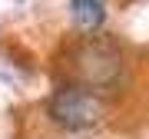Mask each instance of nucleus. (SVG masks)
Instances as JSON below:
<instances>
[{
    "label": "nucleus",
    "instance_id": "7ed1b4c3",
    "mask_svg": "<svg viewBox=\"0 0 149 139\" xmlns=\"http://www.w3.org/2000/svg\"><path fill=\"white\" fill-rule=\"evenodd\" d=\"M70 20L76 30L93 33L106 20V7H103V0H70Z\"/></svg>",
    "mask_w": 149,
    "mask_h": 139
},
{
    "label": "nucleus",
    "instance_id": "f257e3e1",
    "mask_svg": "<svg viewBox=\"0 0 149 139\" xmlns=\"http://www.w3.org/2000/svg\"><path fill=\"white\" fill-rule=\"evenodd\" d=\"M47 119L66 133H86L106 119V103L96 90L80 83H63L47 99Z\"/></svg>",
    "mask_w": 149,
    "mask_h": 139
},
{
    "label": "nucleus",
    "instance_id": "f03ea898",
    "mask_svg": "<svg viewBox=\"0 0 149 139\" xmlns=\"http://www.w3.org/2000/svg\"><path fill=\"white\" fill-rule=\"evenodd\" d=\"M73 63H76L80 86L96 90V93L116 86V80L123 76V56L109 47V43H100V40H86L73 53Z\"/></svg>",
    "mask_w": 149,
    "mask_h": 139
}]
</instances>
